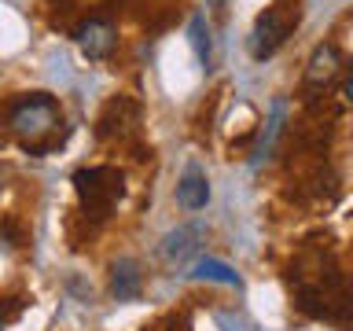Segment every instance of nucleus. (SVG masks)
<instances>
[{
    "label": "nucleus",
    "instance_id": "1",
    "mask_svg": "<svg viewBox=\"0 0 353 331\" xmlns=\"http://www.w3.org/2000/svg\"><path fill=\"white\" fill-rule=\"evenodd\" d=\"M55 126H63V110L48 92H30L8 110V129L30 154H48L59 148L63 137H55Z\"/></svg>",
    "mask_w": 353,
    "mask_h": 331
},
{
    "label": "nucleus",
    "instance_id": "2",
    "mask_svg": "<svg viewBox=\"0 0 353 331\" xmlns=\"http://www.w3.org/2000/svg\"><path fill=\"white\" fill-rule=\"evenodd\" d=\"M298 22H302V4L298 0H276L272 8H265L250 30V55L258 63L272 59L283 48V41L298 30Z\"/></svg>",
    "mask_w": 353,
    "mask_h": 331
},
{
    "label": "nucleus",
    "instance_id": "3",
    "mask_svg": "<svg viewBox=\"0 0 353 331\" xmlns=\"http://www.w3.org/2000/svg\"><path fill=\"white\" fill-rule=\"evenodd\" d=\"M74 188H77V199H81L85 214L99 221L114 210V203L125 192V177L114 166H85V170L74 173Z\"/></svg>",
    "mask_w": 353,
    "mask_h": 331
},
{
    "label": "nucleus",
    "instance_id": "4",
    "mask_svg": "<svg viewBox=\"0 0 353 331\" xmlns=\"http://www.w3.org/2000/svg\"><path fill=\"white\" fill-rule=\"evenodd\" d=\"M137 126H140V103L132 96H110L107 107L99 110V118H96L99 140H110V137L121 140V137H129Z\"/></svg>",
    "mask_w": 353,
    "mask_h": 331
},
{
    "label": "nucleus",
    "instance_id": "5",
    "mask_svg": "<svg viewBox=\"0 0 353 331\" xmlns=\"http://www.w3.org/2000/svg\"><path fill=\"white\" fill-rule=\"evenodd\" d=\"M74 41H77V48H81L85 59H107L110 52H114V44H118V30L110 26L107 19H85L81 26L74 30Z\"/></svg>",
    "mask_w": 353,
    "mask_h": 331
},
{
    "label": "nucleus",
    "instance_id": "6",
    "mask_svg": "<svg viewBox=\"0 0 353 331\" xmlns=\"http://www.w3.org/2000/svg\"><path fill=\"white\" fill-rule=\"evenodd\" d=\"M176 203L184 210H206L210 203V177L199 162H188L181 181H176Z\"/></svg>",
    "mask_w": 353,
    "mask_h": 331
},
{
    "label": "nucleus",
    "instance_id": "7",
    "mask_svg": "<svg viewBox=\"0 0 353 331\" xmlns=\"http://www.w3.org/2000/svg\"><path fill=\"white\" fill-rule=\"evenodd\" d=\"M203 243H206V225H199V221H195V225H181V228L165 232L162 258L165 261H184V258H192Z\"/></svg>",
    "mask_w": 353,
    "mask_h": 331
},
{
    "label": "nucleus",
    "instance_id": "8",
    "mask_svg": "<svg viewBox=\"0 0 353 331\" xmlns=\"http://www.w3.org/2000/svg\"><path fill=\"white\" fill-rule=\"evenodd\" d=\"M110 294L118 302H137L143 294V272L137 258H118L110 265Z\"/></svg>",
    "mask_w": 353,
    "mask_h": 331
},
{
    "label": "nucleus",
    "instance_id": "9",
    "mask_svg": "<svg viewBox=\"0 0 353 331\" xmlns=\"http://www.w3.org/2000/svg\"><path fill=\"white\" fill-rule=\"evenodd\" d=\"M283 121H287V99L276 96L272 99V110H269V121H265V132H261V143H258V151H254L250 166H261L272 154L276 140H280V132H283Z\"/></svg>",
    "mask_w": 353,
    "mask_h": 331
},
{
    "label": "nucleus",
    "instance_id": "10",
    "mask_svg": "<svg viewBox=\"0 0 353 331\" xmlns=\"http://www.w3.org/2000/svg\"><path fill=\"white\" fill-rule=\"evenodd\" d=\"M339 48L335 44H320V48L309 55V66H305V81L309 85H327L331 77L339 74Z\"/></svg>",
    "mask_w": 353,
    "mask_h": 331
},
{
    "label": "nucleus",
    "instance_id": "11",
    "mask_svg": "<svg viewBox=\"0 0 353 331\" xmlns=\"http://www.w3.org/2000/svg\"><path fill=\"white\" fill-rule=\"evenodd\" d=\"M188 41H192V52H195L199 66L210 74V70H214V41H210V26H206L203 11H195L192 22H188Z\"/></svg>",
    "mask_w": 353,
    "mask_h": 331
},
{
    "label": "nucleus",
    "instance_id": "12",
    "mask_svg": "<svg viewBox=\"0 0 353 331\" xmlns=\"http://www.w3.org/2000/svg\"><path fill=\"white\" fill-rule=\"evenodd\" d=\"M192 276L195 280H210V283H225V287H243V276L232 269V265H225V261H217V258H199L195 265H192Z\"/></svg>",
    "mask_w": 353,
    "mask_h": 331
},
{
    "label": "nucleus",
    "instance_id": "13",
    "mask_svg": "<svg viewBox=\"0 0 353 331\" xmlns=\"http://www.w3.org/2000/svg\"><path fill=\"white\" fill-rule=\"evenodd\" d=\"M214 320H217V324L225 328V331H250V324H247V320H243V317H236V313H228V309H217V313H214Z\"/></svg>",
    "mask_w": 353,
    "mask_h": 331
},
{
    "label": "nucleus",
    "instance_id": "14",
    "mask_svg": "<svg viewBox=\"0 0 353 331\" xmlns=\"http://www.w3.org/2000/svg\"><path fill=\"white\" fill-rule=\"evenodd\" d=\"M342 96H346V99H350V103H353V74L346 77V85H342Z\"/></svg>",
    "mask_w": 353,
    "mask_h": 331
},
{
    "label": "nucleus",
    "instance_id": "15",
    "mask_svg": "<svg viewBox=\"0 0 353 331\" xmlns=\"http://www.w3.org/2000/svg\"><path fill=\"white\" fill-rule=\"evenodd\" d=\"M206 4H210V8H221V4H225V0H206Z\"/></svg>",
    "mask_w": 353,
    "mask_h": 331
}]
</instances>
